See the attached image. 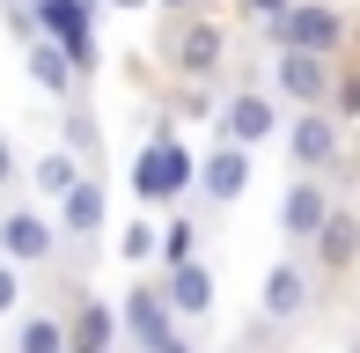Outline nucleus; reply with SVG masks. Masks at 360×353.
Returning <instances> with one entry per match:
<instances>
[{
  "label": "nucleus",
  "instance_id": "obj_1",
  "mask_svg": "<svg viewBox=\"0 0 360 353\" xmlns=\"http://www.w3.org/2000/svg\"><path fill=\"white\" fill-rule=\"evenodd\" d=\"M191 176H199V162L184 155V140H176L169 125H155L147 148H140V162H133V199L140 206H169V199L191 191Z\"/></svg>",
  "mask_w": 360,
  "mask_h": 353
},
{
  "label": "nucleus",
  "instance_id": "obj_2",
  "mask_svg": "<svg viewBox=\"0 0 360 353\" xmlns=\"http://www.w3.org/2000/svg\"><path fill=\"white\" fill-rule=\"evenodd\" d=\"M272 52H316V59H338V44H346V15L331 8V0H294L287 15H272L265 23Z\"/></svg>",
  "mask_w": 360,
  "mask_h": 353
},
{
  "label": "nucleus",
  "instance_id": "obj_3",
  "mask_svg": "<svg viewBox=\"0 0 360 353\" xmlns=\"http://www.w3.org/2000/svg\"><path fill=\"white\" fill-rule=\"evenodd\" d=\"M30 15L74 59V74H96V0H30Z\"/></svg>",
  "mask_w": 360,
  "mask_h": 353
},
{
  "label": "nucleus",
  "instance_id": "obj_4",
  "mask_svg": "<svg viewBox=\"0 0 360 353\" xmlns=\"http://www.w3.org/2000/svg\"><path fill=\"white\" fill-rule=\"evenodd\" d=\"M221 52H228V30L214 23V15H176V37H169V67L176 74H191V82H206V74L221 67Z\"/></svg>",
  "mask_w": 360,
  "mask_h": 353
},
{
  "label": "nucleus",
  "instance_id": "obj_5",
  "mask_svg": "<svg viewBox=\"0 0 360 353\" xmlns=\"http://www.w3.org/2000/svg\"><path fill=\"white\" fill-rule=\"evenodd\" d=\"M52 250H59V221L52 214H30V206L0 214V258L8 265H52Z\"/></svg>",
  "mask_w": 360,
  "mask_h": 353
},
{
  "label": "nucleus",
  "instance_id": "obj_6",
  "mask_svg": "<svg viewBox=\"0 0 360 353\" xmlns=\"http://www.w3.org/2000/svg\"><path fill=\"white\" fill-rule=\"evenodd\" d=\"M272 133H280V96L236 89V96L221 103V140H236V148H265Z\"/></svg>",
  "mask_w": 360,
  "mask_h": 353
},
{
  "label": "nucleus",
  "instance_id": "obj_7",
  "mask_svg": "<svg viewBox=\"0 0 360 353\" xmlns=\"http://www.w3.org/2000/svg\"><path fill=\"white\" fill-rule=\"evenodd\" d=\"M272 89H280L294 110H316L323 96H331V59H316V52H272Z\"/></svg>",
  "mask_w": 360,
  "mask_h": 353
},
{
  "label": "nucleus",
  "instance_id": "obj_8",
  "mask_svg": "<svg viewBox=\"0 0 360 353\" xmlns=\"http://www.w3.org/2000/svg\"><path fill=\"white\" fill-rule=\"evenodd\" d=\"M169 316H176V309H169V295H162V287H133V295H125V309H118V331H125L140 353H155V346L176 339Z\"/></svg>",
  "mask_w": 360,
  "mask_h": 353
},
{
  "label": "nucleus",
  "instance_id": "obj_9",
  "mask_svg": "<svg viewBox=\"0 0 360 353\" xmlns=\"http://www.w3.org/2000/svg\"><path fill=\"white\" fill-rule=\"evenodd\" d=\"M287 155H294V169H331V155H338V118H323V103L316 110H302V118L287 125Z\"/></svg>",
  "mask_w": 360,
  "mask_h": 353
},
{
  "label": "nucleus",
  "instance_id": "obj_10",
  "mask_svg": "<svg viewBox=\"0 0 360 353\" xmlns=\"http://www.w3.org/2000/svg\"><path fill=\"white\" fill-rule=\"evenodd\" d=\"M199 191H206L214 206L243 199V191H250V148H236V140H221V148H214V155L199 162Z\"/></svg>",
  "mask_w": 360,
  "mask_h": 353
},
{
  "label": "nucleus",
  "instance_id": "obj_11",
  "mask_svg": "<svg viewBox=\"0 0 360 353\" xmlns=\"http://www.w3.org/2000/svg\"><path fill=\"white\" fill-rule=\"evenodd\" d=\"M257 309H265L272 324L302 316V309H309V265H302V258H280V265L265 272V295H257Z\"/></svg>",
  "mask_w": 360,
  "mask_h": 353
},
{
  "label": "nucleus",
  "instance_id": "obj_12",
  "mask_svg": "<svg viewBox=\"0 0 360 353\" xmlns=\"http://www.w3.org/2000/svg\"><path fill=\"white\" fill-rule=\"evenodd\" d=\"M323 214H331V191H323L316 176H294L287 199H280V229L294 236V243H309V236L323 229Z\"/></svg>",
  "mask_w": 360,
  "mask_h": 353
},
{
  "label": "nucleus",
  "instance_id": "obj_13",
  "mask_svg": "<svg viewBox=\"0 0 360 353\" xmlns=\"http://www.w3.org/2000/svg\"><path fill=\"white\" fill-rule=\"evenodd\" d=\"M22 59H30V82H37L44 96H74V82H81V74H74V59L59 52V44L44 37V30H37L30 44H22Z\"/></svg>",
  "mask_w": 360,
  "mask_h": 353
},
{
  "label": "nucleus",
  "instance_id": "obj_14",
  "mask_svg": "<svg viewBox=\"0 0 360 353\" xmlns=\"http://www.w3.org/2000/svg\"><path fill=\"white\" fill-rule=\"evenodd\" d=\"M309 243H316V265H323V272H346V265L360 258V221L331 206V214H323V229L309 236Z\"/></svg>",
  "mask_w": 360,
  "mask_h": 353
},
{
  "label": "nucleus",
  "instance_id": "obj_15",
  "mask_svg": "<svg viewBox=\"0 0 360 353\" xmlns=\"http://www.w3.org/2000/svg\"><path fill=\"white\" fill-rule=\"evenodd\" d=\"M103 214H110V206H103V176H81L67 199H59V236H96Z\"/></svg>",
  "mask_w": 360,
  "mask_h": 353
},
{
  "label": "nucleus",
  "instance_id": "obj_16",
  "mask_svg": "<svg viewBox=\"0 0 360 353\" xmlns=\"http://www.w3.org/2000/svg\"><path fill=\"white\" fill-rule=\"evenodd\" d=\"M162 295H169V309H176V316H206V309H214V272H206L199 258H191V265H169Z\"/></svg>",
  "mask_w": 360,
  "mask_h": 353
},
{
  "label": "nucleus",
  "instance_id": "obj_17",
  "mask_svg": "<svg viewBox=\"0 0 360 353\" xmlns=\"http://www.w3.org/2000/svg\"><path fill=\"white\" fill-rule=\"evenodd\" d=\"M110 339H118V316H110V302H81L74 324H67V346H89V353H110Z\"/></svg>",
  "mask_w": 360,
  "mask_h": 353
},
{
  "label": "nucleus",
  "instance_id": "obj_18",
  "mask_svg": "<svg viewBox=\"0 0 360 353\" xmlns=\"http://www.w3.org/2000/svg\"><path fill=\"white\" fill-rule=\"evenodd\" d=\"M30 184H37L44 199H67V191L81 184V155L74 148H44L37 162H30Z\"/></svg>",
  "mask_w": 360,
  "mask_h": 353
},
{
  "label": "nucleus",
  "instance_id": "obj_19",
  "mask_svg": "<svg viewBox=\"0 0 360 353\" xmlns=\"http://www.w3.org/2000/svg\"><path fill=\"white\" fill-rule=\"evenodd\" d=\"M15 353H67V324H59V316H22Z\"/></svg>",
  "mask_w": 360,
  "mask_h": 353
},
{
  "label": "nucleus",
  "instance_id": "obj_20",
  "mask_svg": "<svg viewBox=\"0 0 360 353\" xmlns=\"http://www.w3.org/2000/svg\"><path fill=\"white\" fill-rule=\"evenodd\" d=\"M155 258H162V265H191V258H199V221H184V214H176L169 229H162Z\"/></svg>",
  "mask_w": 360,
  "mask_h": 353
},
{
  "label": "nucleus",
  "instance_id": "obj_21",
  "mask_svg": "<svg viewBox=\"0 0 360 353\" xmlns=\"http://www.w3.org/2000/svg\"><path fill=\"white\" fill-rule=\"evenodd\" d=\"M155 243H162L155 221H133V229L118 236V258H125V265H147V258H155Z\"/></svg>",
  "mask_w": 360,
  "mask_h": 353
},
{
  "label": "nucleus",
  "instance_id": "obj_22",
  "mask_svg": "<svg viewBox=\"0 0 360 353\" xmlns=\"http://www.w3.org/2000/svg\"><path fill=\"white\" fill-rule=\"evenodd\" d=\"M0 23H8V37H37V15H30V0H0Z\"/></svg>",
  "mask_w": 360,
  "mask_h": 353
},
{
  "label": "nucleus",
  "instance_id": "obj_23",
  "mask_svg": "<svg viewBox=\"0 0 360 353\" xmlns=\"http://www.w3.org/2000/svg\"><path fill=\"white\" fill-rule=\"evenodd\" d=\"M15 302H22V265L0 258V316H15Z\"/></svg>",
  "mask_w": 360,
  "mask_h": 353
},
{
  "label": "nucleus",
  "instance_id": "obj_24",
  "mask_svg": "<svg viewBox=\"0 0 360 353\" xmlns=\"http://www.w3.org/2000/svg\"><path fill=\"white\" fill-rule=\"evenodd\" d=\"M67 148H74V155H89V148H96V125H89V110H74V118H67Z\"/></svg>",
  "mask_w": 360,
  "mask_h": 353
},
{
  "label": "nucleus",
  "instance_id": "obj_25",
  "mask_svg": "<svg viewBox=\"0 0 360 353\" xmlns=\"http://www.w3.org/2000/svg\"><path fill=\"white\" fill-rule=\"evenodd\" d=\"M294 0H243V15H257V23H272V15H287Z\"/></svg>",
  "mask_w": 360,
  "mask_h": 353
},
{
  "label": "nucleus",
  "instance_id": "obj_26",
  "mask_svg": "<svg viewBox=\"0 0 360 353\" xmlns=\"http://www.w3.org/2000/svg\"><path fill=\"white\" fill-rule=\"evenodd\" d=\"M0 184H15V148H8V133H0Z\"/></svg>",
  "mask_w": 360,
  "mask_h": 353
},
{
  "label": "nucleus",
  "instance_id": "obj_27",
  "mask_svg": "<svg viewBox=\"0 0 360 353\" xmlns=\"http://www.w3.org/2000/svg\"><path fill=\"white\" fill-rule=\"evenodd\" d=\"M155 8H169V15H191V8H199V0H155Z\"/></svg>",
  "mask_w": 360,
  "mask_h": 353
},
{
  "label": "nucleus",
  "instance_id": "obj_28",
  "mask_svg": "<svg viewBox=\"0 0 360 353\" xmlns=\"http://www.w3.org/2000/svg\"><path fill=\"white\" fill-rule=\"evenodd\" d=\"M155 353H191V346H184V339H169V346H155Z\"/></svg>",
  "mask_w": 360,
  "mask_h": 353
},
{
  "label": "nucleus",
  "instance_id": "obj_29",
  "mask_svg": "<svg viewBox=\"0 0 360 353\" xmlns=\"http://www.w3.org/2000/svg\"><path fill=\"white\" fill-rule=\"evenodd\" d=\"M110 8H155V0H110Z\"/></svg>",
  "mask_w": 360,
  "mask_h": 353
},
{
  "label": "nucleus",
  "instance_id": "obj_30",
  "mask_svg": "<svg viewBox=\"0 0 360 353\" xmlns=\"http://www.w3.org/2000/svg\"><path fill=\"white\" fill-rule=\"evenodd\" d=\"M67 353H89V346H67Z\"/></svg>",
  "mask_w": 360,
  "mask_h": 353
},
{
  "label": "nucleus",
  "instance_id": "obj_31",
  "mask_svg": "<svg viewBox=\"0 0 360 353\" xmlns=\"http://www.w3.org/2000/svg\"><path fill=\"white\" fill-rule=\"evenodd\" d=\"M96 8H103V0H96Z\"/></svg>",
  "mask_w": 360,
  "mask_h": 353
},
{
  "label": "nucleus",
  "instance_id": "obj_32",
  "mask_svg": "<svg viewBox=\"0 0 360 353\" xmlns=\"http://www.w3.org/2000/svg\"><path fill=\"white\" fill-rule=\"evenodd\" d=\"M353 353H360V346H353Z\"/></svg>",
  "mask_w": 360,
  "mask_h": 353
}]
</instances>
